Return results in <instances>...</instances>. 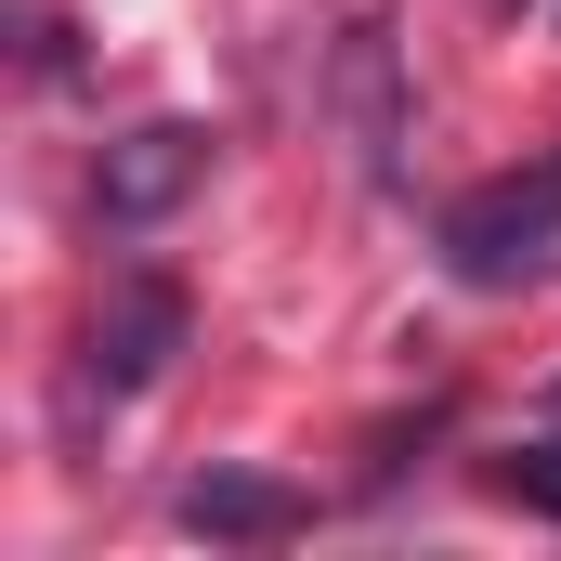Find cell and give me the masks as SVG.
I'll return each mask as SVG.
<instances>
[{"instance_id":"3957f363","label":"cell","mask_w":561,"mask_h":561,"mask_svg":"<svg viewBox=\"0 0 561 561\" xmlns=\"http://www.w3.org/2000/svg\"><path fill=\"white\" fill-rule=\"evenodd\" d=\"M196 183H209V131H196V118H144V131L105 144V170H92V209H105V222H170Z\"/></svg>"},{"instance_id":"7a4b0ae2","label":"cell","mask_w":561,"mask_h":561,"mask_svg":"<svg viewBox=\"0 0 561 561\" xmlns=\"http://www.w3.org/2000/svg\"><path fill=\"white\" fill-rule=\"evenodd\" d=\"M183 327H196V313H183V287H170V275H131L118 300H105V313H92V353H79V405H131L144 379L183 353Z\"/></svg>"},{"instance_id":"5b68a950","label":"cell","mask_w":561,"mask_h":561,"mask_svg":"<svg viewBox=\"0 0 561 561\" xmlns=\"http://www.w3.org/2000/svg\"><path fill=\"white\" fill-rule=\"evenodd\" d=\"M340 92H353L366 157L392 170V13H379V0H353V26H340Z\"/></svg>"},{"instance_id":"277c9868","label":"cell","mask_w":561,"mask_h":561,"mask_svg":"<svg viewBox=\"0 0 561 561\" xmlns=\"http://www.w3.org/2000/svg\"><path fill=\"white\" fill-rule=\"evenodd\" d=\"M183 523H196V536H300L313 496L275 483V470H196V483H183Z\"/></svg>"},{"instance_id":"8992f818","label":"cell","mask_w":561,"mask_h":561,"mask_svg":"<svg viewBox=\"0 0 561 561\" xmlns=\"http://www.w3.org/2000/svg\"><path fill=\"white\" fill-rule=\"evenodd\" d=\"M496 496H510V510H536V523H561V444H523V457H496Z\"/></svg>"},{"instance_id":"6da1fadb","label":"cell","mask_w":561,"mask_h":561,"mask_svg":"<svg viewBox=\"0 0 561 561\" xmlns=\"http://www.w3.org/2000/svg\"><path fill=\"white\" fill-rule=\"evenodd\" d=\"M444 275L457 287H549L561 275V157L536 170H496V183H470L457 209H444Z\"/></svg>"}]
</instances>
